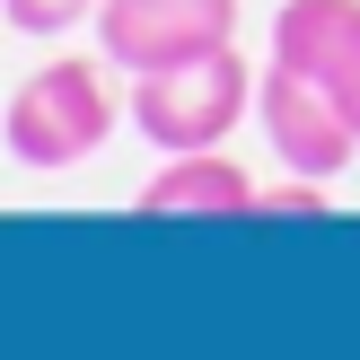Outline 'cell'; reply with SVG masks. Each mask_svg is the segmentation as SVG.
Instances as JSON below:
<instances>
[{"label": "cell", "instance_id": "cell-5", "mask_svg": "<svg viewBox=\"0 0 360 360\" xmlns=\"http://www.w3.org/2000/svg\"><path fill=\"white\" fill-rule=\"evenodd\" d=\"M273 62L316 79L360 132V0H281L273 9Z\"/></svg>", "mask_w": 360, "mask_h": 360}, {"label": "cell", "instance_id": "cell-8", "mask_svg": "<svg viewBox=\"0 0 360 360\" xmlns=\"http://www.w3.org/2000/svg\"><path fill=\"white\" fill-rule=\"evenodd\" d=\"M316 211H326V176H290L255 193V220H316Z\"/></svg>", "mask_w": 360, "mask_h": 360}, {"label": "cell", "instance_id": "cell-7", "mask_svg": "<svg viewBox=\"0 0 360 360\" xmlns=\"http://www.w3.org/2000/svg\"><path fill=\"white\" fill-rule=\"evenodd\" d=\"M0 9H9L18 35H70V27L97 18V0H0Z\"/></svg>", "mask_w": 360, "mask_h": 360}, {"label": "cell", "instance_id": "cell-6", "mask_svg": "<svg viewBox=\"0 0 360 360\" xmlns=\"http://www.w3.org/2000/svg\"><path fill=\"white\" fill-rule=\"evenodd\" d=\"M255 176L220 150H176L167 167L141 185V211L150 220H255Z\"/></svg>", "mask_w": 360, "mask_h": 360}, {"label": "cell", "instance_id": "cell-3", "mask_svg": "<svg viewBox=\"0 0 360 360\" xmlns=\"http://www.w3.org/2000/svg\"><path fill=\"white\" fill-rule=\"evenodd\" d=\"M97 44L115 70H167L238 44V0H97Z\"/></svg>", "mask_w": 360, "mask_h": 360}, {"label": "cell", "instance_id": "cell-2", "mask_svg": "<svg viewBox=\"0 0 360 360\" xmlns=\"http://www.w3.org/2000/svg\"><path fill=\"white\" fill-rule=\"evenodd\" d=\"M255 88H264V70H246V53L220 44V53H193V62H167V70H132V123L167 158L176 150H220L246 123Z\"/></svg>", "mask_w": 360, "mask_h": 360}, {"label": "cell", "instance_id": "cell-1", "mask_svg": "<svg viewBox=\"0 0 360 360\" xmlns=\"http://www.w3.org/2000/svg\"><path fill=\"white\" fill-rule=\"evenodd\" d=\"M115 62H88V53H62V62H44L35 79H18L9 115H0V132H9V158L35 176H62L79 167L88 150H97L105 132H115L132 105L115 97V79H105Z\"/></svg>", "mask_w": 360, "mask_h": 360}, {"label": "cell", "instance_id": "cell-4", "mask_svg": "<svg viewBox=\"0 0 360 360\" xmlns=\"http://www.w3.org/2000/svg\"><path fill=\"white\" fill-rule=\"evenodd\" d=\"M255 123H264V141H273V158L290 176H343L352 158H360V132H352V115L326 97L316 79H299L290 62H264V88H255Z\"/></svg>", "mask_w": 360, "mask_h": 360}, {"label": "cell", "instance_id": "cell-9", "mask_svg": "<svg viewBox=\"0 0 360 360\" xmlns=\"http://www.w3.org/2000/svg\"><path fill=\"white\" fill-rule=\"evenodd\" d=\"M0 27H9V9H0Z\"/></svg>", "mask_w": 360, "mask_h": 360}]
</instances>
